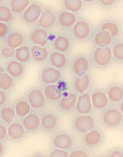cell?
Wrapping results in <instances>:
<instances>
[{
    "label": "cell",
    "mask_w": 123,
    "mask_h": 157,
    "mask_svg": "<svg viewBox=\"0 0 123 157\" xmlns=\"http://www.w3.org/2000/svg\"><path fill=\"white\" fill-rule=\"evenodd\" d=\"M6 141L0 140V157H4L6 154L7 151Z\"/></svg>",
    "instance_id": "bcb514c9"
},
{
    "label": "cell",
    "mask_w": 123,
    "mask_h": 157,
    "mask_svg": "<svg viewBox=\"0 0 123 157\" xmlns=\"http://www.w3.org/2000/svg\"><path fill=\"white\" fill-rule=\"evenodd\" d=\"M98 30L109 32L114 41L121 39L123 34V25L121 21L115 17H108L103 20L98 24Z\"/></svg>",
    "instance_id": "30bf717a"
},
{
    "label": "cell",
    "mask_w": 123,
    "mask_h": 157,
    "mask_svg": "<svg viewBox=\"0 0 123 157\" xmlns=\"http://www.w3.org/2000/svg\"><path fill=\"white\" fill-rule=\"evenodd\" d=\"M77 14L66 10H62L57 14V22L63 28L71 29L77 21Z\"/></svg>",
    "instance_id": "484cf974"
},
{
    "label": "cell",
    "mask_w": 123,
    "mask_h": 157,
    "mask_svg": "<svg viewBox=\"0 0 123 157\" xmlns=\"http://www.w3.org/2000/svg\"><path fill=\"white\" fill-rule=\"evenodd\" d=\"M43 92L48 102L57 103L64 95V90L57 84L44 85Z\"/></svg>",
    "instance_id": "4316f807"
},
{
    "label": "cell",
    "mask_w": 123,
    "mask_h": 157,
    "mask_svg": "<svg viewBox=\"0 0 123 157\" xmlns=\"http://www.w3.org/2000/svg\"><path fill=\"white\" fill-rule=\"evenodd\" d=\"M85 6H92L97 5V0H83Z\"/></svg>",
    "instance_id": "7dc6e473"
},
{
    "label": "cell",
    "mask_w": 123,
    "mask_h": 157,
    "mask_svg": "<svg viewBox=\"0 0 123 157\" xmlns=\"http://www.w3.org/2000/svg\"><path fill=\"white\" fill-rule=\"evenodd\" d=\"M57 22V14L50 9L43 10V12L37 22L38 27L44 29H50Z\"/></svg>",
    "instance_id": "cb8c5ba5"
},
{
    "label": "cell",
    "mask_w": 123,
    "mask_h": 157,
    "mask_svg": "<svg viewBox=\"0 0 123 157\" xmlns=\"http://www.w3.org/2000/svg\"><path fill=\"white\" fill-rule=\"evenodd\" d=\"M15 51L6 46L2 47L1 49V57L6 59L10 60L14 59Z\"/></svg>",
    "instance_id": "b9f144b4"
},
{
    "label": "cell",
    "mask_w": 123,
    "mask_h": 157,
    "mask_svg": "<svg viewBox=\"0 0 123 157\" xmlns=\"http://www.w3.org/2000/svg\"><path fill=\"white\" fill-rule=\"evenodd\" d=\"M8 137L7 126L3 123H0V140L7 141Z\"/></svg>",
    "instance_id": "ee69618b"
},
{
    "label": "cell",
    "mask_w": 123,
    "mask_h": 157,
    "mask_svg": "<svg viewBox=\"0 0 123 157\" xmlns=\"http://www.w3.org/2000/svg\"><path fill=\"white\" fill-rule=\"evenodd\" d=\"M95 31L93 25L90 21L86 18H79L71 29V36L79 41H92Z\"/></svg>",
    "instance_id": "5b68a950"
},
{
    "label": "cell",
    "mask_w": 123,
    "mask_h": 157,
    "mask_svg": "<svg viewBox=\"0 0 123 157\" xmlns=\"http://www.w3.org/2000/svg\"><path fill=\"white\" fill-rule=\"evenodd\" d=\"M62 76V71L49 64L42 68L39 73L40 81L43 85L57 84Z\"/></svg>",
    "instance_id": "4fadbf2b"
},
{
    "label": "cell",
    "mask_w": 123,
    "mask_h": 157,
    "mask_svg": "<svg viewBox=\"0 0 123 157\" xmlns=\"http://www.w3.org/2000/svg\"><path fill=\"white\" fill-rule=\"evenodd\" d=\"M118 107L119 110H120L121 113H122V114L123 115V100L120 103Z\"/></svg>",
    "instance_id": "681fc988"
},
{
    "label": "cell",
    "mask_w": 123,
    "mask_h": 157,
    "mask_svg": "<svg viewBox=\"0 0 123 157\" xmlns=\"http://www.w3.org/2000/svg\"><path fill=\"white\" fill-rule=\"evenodd\" d=\"M50 143L52 148L69 151L75 147V140L73 134L65 130H58L52 134Z\"/></svg>",
    "instance_id": "52a82bcc"
},
{
    "label": "cell",
    "mask_w": 123,
    "mask_h": 157,
    "mask_svg": "<svg viewBox=\"0 0 123 157\" xmlns=\"http://www.w3.org/2000/svg\"><path fill=\"white\" fill-rule=\"evenodd\" d=\"M7 140L13 142H18L24 140L28 135L20 119L16 118L7 126Z\"/></svg>",
    "instance_id": "9a60e30c"
},
{
    "label": "cell",
    "mask_w": 123,
    "mask_h": 157,
    "mask_svg": "<svg viewBox=\"0 0 123 157\" xmlns=\"http://www.w3.org/2000/svg\"><path fill=\"white\" fill-rule=\"evenodd\" d=\"M102 156L106 157H123V148L118 146L110 147L103 153Z\"/></svg>",
    "instance_id": "f35d334b"
},
{
    "label": "cell",
    "mask_w": 123,
    "mask_h": 157,
    "mask_svg": "<svg viewBox=\"0 0 123 157\" xmlns=\"http://www.w3.org/2000/svg\"><path fill=\"white\" fill-rule=\"evenodd\" d=\"M52 46L54 50L69 55L72 47L71 38L66 34H58L53 39Z\"/></svg>",
    "instance_id": "44dd1931"
},
{
    "label": "cell",
    "mask_w": 123,
    "mask_h": 157,
    "mask_svg": "<svg viewBox=\"0 0 123 157\" xmlns=\"http://www.w3.org/2000/svg\"><path fill=\"white\" fill-rule=\"evenodd\" d=\"M78 95L71 91L66 95H64L62 98L57 103V108L60 112L65 114L74 112L75 105Z\"/></svg>",
    "instance_id": "e0dca14e"
},
{
    "label": "cell",
    "mask_w": 123,
    "mask_h": 157,
    "mask_svg": "<svg viewBox=\"0 0 123 157\" xmlns=\"http://www.w3.org/2000/svg\"><path fill=\"white\" fill-rule=\"evenodd\" d=\"M90 95L94 113H100L110 106L105 88L96 87L90 91Z\"/></svg>",
    "instance_id": "8fae6325"
},
{
    "label": "cell",
    "mask_w": 123,
    "mask_h": 157,
    "mask_svg": "<svg viewBox=\"0 0 123 157\" xmlns=\"http://www.w3.org/2000/svg\"><path fill=\"white\" fill-rule=\"evenodd\" d=\"M43 11V8L41 4L32 1L22 14V20L29 24L37 23Z\"/></svg>",
    "instance_id": "2e32d148"
},
{
    "label": "cell",
    "mask_w": 123,
    "mask_h": 157,
    "mask_svg": "<svg viewBox=\"0 0 123 157\" xmlns=\"http://www.w3.org/2000/svg\"><path fill=\"white\" fill-rule=\"evenodd\" d=\"M74 112L77 114H88L94 113L91 102L90 91L78 96Z\"/></svg>",
    "instance_id": "d6986e66"
},
{
    "label": "cell",
    "mask_w": 123,
    "mask_h": 157,
    "mask_svg": "<svg viewBox=\"0 0 123 157\" xmlns=\"http://www.w3.org/2000/svg\"><path fill=\"white\" fill-rule=\"evenodd\" d=\"M99 125L109 130H116L123 127V115L118 107L111 106L99 113Z\"/></svg>",
    "instance_id": "6da1fadb"
},
{
    "label": "cell",
    "mask_w": 123,
    "mask_h": 157,
    "mask_svg": "<svg viewBox=\"0 0 123 157\" xmlns=\"http://www.w3.org/2000/svg\"><path fill=\"white\" fill-rule=\"evenodd\" d=\"M93 67L99 69H105L113 63L111 47H93L90 53Z\"/></svg>",
    "instance_id": "8992f818"
},
{
    "label": "cell",
    "mask_w": 123,
    "mask_h": 157,
    "mask_svg": "<svg viewBox=\"0 0 123 157\" xmlns=\"http://www.w3.org/2000/svg\"><path fill=\"white\" fill-rule=\"evenodd\" d=\"M119 0H97V5L104 10H110L118 6Z\"/></svg>",
    "instance_id": "74e56055"
},
{
    "label": "cell",
    "mask_w": 123,
    "mask_h": 157,
    "mask_svg": "<svg viewBox=\"0 0 123 157\" xmlns=\"http://www.w3.org/2000/svg\"></svg>",
    "instance_id": "f907efd6"
},
{
    "label": "cell",
    "mask_w": 123,
    "mask_h": 157,
    "mask_svg": "<svg viewBox=\"0 0 123 157\" xmlns=\"http://www.w3.org/2000/svg\"><path fill=\"white\" fill-rule=\"evenodd\" d=\"M113 63L123 64V39L114 42L111 46Z\"/></svg>",
    "instance_id": "d6a6232c"
},
{
    "label": "cell",
    "mask_w": 123,
    "mask_h": 157,
    "mask_svg": "<svg viewBox=\"0 0 123 157\" xmlns=\"http://www.w3.org/2000/svg\"><path fill=\"white\" fill-rule=\"evenodd\" d=\"M0 108V123L8 126L17 118L14 106L7 104Z\"/></svg>",
    "instance_id": "4dcf8cb0"
},
{
    "label": "cell",
    "mask_w": 123,
    "mask_h": 157,
    "mask_svg": "<svg viewBox=\"0 0 123 157\" xmlns=\"http://www.w3.org/2000/svg\"><path fill=\"white\" fill-rule=\"evenodd\" d=\"M15 80L6 72H0V90L9 92L14 86Z\"/></svg>",
    "instance_id": "d590c367"
},
{
    "label": "cell",
    "mask_w": 123,
    "mask_h": 157,
    "mask_svg": "<svg viewBox=\"0 0 123 157\" xmlns=\"http://www.w3.org/2000/svg\"><path fill=\"white\" fill-rule=\"evenodd\" d=\"M62 5L63 10L77 14L85 6L83 0H62Z\"/></svg>",
    "instance_id": "836d02e7"
},
{
    "label": "cell",
    "mask_w": 123,
    "mask_h": 157,
    "mask_svg": "<svg viewBox=\"0 0 123 157\" xmlns=\"http://www.w3.org/2000/svg\"><path fill=\"white\" fill-rule=\"evenodd\" d=\"M31 157H48L47 154H46L45 153H34L33 154L31 155Z\"/></svg>",
    "instance_id": "c3c4849f"
},
{
    "label": "cell",
    "mask_w": 123,
    "mask_h": 157,
    "mask_svg": "<svg viewBox=\"0 0 123 157\" xmlns=\"http://www.w3.org/2000/svg\"><path fill=\"white\" fill-rule=\"evenodd\" d=\"M8 92L0 90V107L8 104Z\"/></svg>",
    "instance_id": "f6af8a7d"
},
{
    "label": "cell",
    "mask_w": 123,
    "mask_h": 157,
    "mask_svg": "<svg viewBox=\"0 0 123 157\" xmlns=\"http://www.w3.org/2000/svg\"><path fill=\"white\" fill-rule=\"evenodd\" d=\"M105 91L110 105L118 107L123 100V84L121 82H111L105 87Z\"/></svg>",
    "instance_id": "5bb4252c"
},
{
    "label": "cell",
    "mask_w": 123,
    "mask_h": 157,
    "mask_svg": "<svg viewBox=\"0 0 123 157\" xmlns=\"http://www.w3.org/2000/svg\"><path fill=\"white\" fill-rule=\"evenodd\" d=\"M14 59L22 63L26 64L32 60L30 46L24 44L15 50Z\"/></svg>",
    "instance_id": "1f68e13d"
},
{
    "label": "cell",
    "mask_w": 123,
    "mask_h": 157,
    "mask_svg": "<svg viewBox=\"0 0 123 157\" xmlns=\"http://www.w3.org/2000/svg\"><path fill=\"white\" fill-rule=\"evenodd\" d=\"M92 42L94 47H105L111 46L114 41L109 32L96 29Z\"/></svg>",
    "instance_id": "d4e9b609"
},
{
    "label": "cell",
    "mask_w": 123,
    "mask_h": 157,
    "mask_svg": "<svg viewBox=\"0 0 123 157\" xmlns=\"http://www.w3.org/2000/svg\"><path fill=\"white\" fill-rule=\"evenodd\" d=\"M60 125V119L56 112L44 110L41 113V131L52 134L58 131Z\"/></svg>",
    "instance_id": "9c48e42d"
},
{
    "label": "cell",
    "mask_w": 123,
    "mask_h": 157,
    "mask_svg": "<svg viewBox=\"0 0 123 157\" xmlns=\"http://www.w3.org/2000/svg\"><path fill=\"white\" fill-rule=\"evenodd\" d=\"M71 125L74 132L80 136L100 125L98 118L92 113L75 114L71 119Z\"/></svg>",
    "instance_id": "3957f363"
},
{
    "label": "cell",
    "mask_w": 123,
    "mask_h": 157,
    "mask_svg": "<svg viewBox=\"0 0 123 157\" xmlns=\"http://www.w3.org/2000/svg\"><path fill=\"white\" fill-rule=\"evenodd\" d=\"M17 119H23L32 111V108L28 101L25 99H20L15 102L14 105Z\"/></svg>",
    "instance_id": "f546056e"
},
{
    "label": "cell",
    "mask_w": 123,
    "mask_h": 157,
    "mask_svg": "<svg viewBox=\"0 0 123 157\" xmlns=\"http://www.w3.org/2000/svg\"><path fill=\"white\" fill-rule=\"evenodd\" d=\"M30 40L33 45L47 47L49 44L48 30L39 27L35 28L30 34Z\"/></svg>",
    "instance_id": "7402d4cb"
},
{
    "label": "cell",
    "mask_w": 123,
    "mask_h": 157,
    "mask_svg": "<svg viewBox=\"0 0 123 157\" xmlns=\"http://www.w3.org/2000/svg\"><path fill=\"white\" fill-rule=\"evenodd\" d=\"M49 157H69V151L65 150L52 148L48 152Z\"/></svg>",
    "instance_id": "60d3db41"
},
{
    "label": "cell",
    "mask_w": 123,
    "mask_h": 157,
    "mask_svg": "<svg viewBox=\"0 0 123 157\" xmlns=\"http://www.w3.org/2000/svg\"><path fill=\"white\" fill-rule=\"evenodd\" d=\"M26 98L31 105L33 111L40 113L44 111L48 101L44 95L42 87L31 88L27 92Z\"/></svg>",
    "instance_id": "ba28073f"
},
{
    "label": "cell",
    "mask_w": 123,
    "mask_h": 157,
    "mask_svg": "<svg viewBox=\"0 0 123 157\" xmlns=\"http://www.w3.org/2000/svg\"><path fill=\"white\" fill-rule=\"evenodd\" d=\"M14 14L11 11L9 5L2 4L0 5V22L9 23L12 21Z\"/></svg>",
    "instance_id": "8d00e7d4"
},
{
    "label": "cell",
    "mask_w": 123,
    "mask_h": 157,
    "mask_svg": "<svg viewBox=\"0 0 123 157\" xmlns=\"http://www.w3.org/2000/svg\"><path fill=\"white\" fill-rule=\"evenodd\" d=\"M22 124L28 134H34L41 131V113L32 110L21 119Z\"/></svg>",
    "instance_id": "ac0fdd59"
},
{
    "label": "cell",
    "mask_w": 123,
    "mask_h": 157,
    "mask_svg": "<svg viewBox=\"0 0 123 157\" xmlns=\"http://www.w3.org/2000/svg\"><path fill=\"white\" fill-rule=\"evenodd\" d=\"M91 152L86 150L83 147H74L69 151V157H85L92 156Z\"/></svg>",
    "instance_id": "ab89813d"
},
{
    "label": "cell",
    "mask_w": 123,
    "mask_h": 157,
    "mask_svg": "<svg viewBox=\"0 0 123 157\" xmlns=\"http://www.w3.org/2000/svg\"><path fill=\"white\" fill-rule=\"evenodd\" d=\"M10 32L9 23L0 22V38L1 40H5Z\"/></svg>",
    "instance_id": "7bdbcfd3"
},
{
    "label": "cell",
    "mask_w": 123,
    "mask_h": 157,
    "mask_svg": "<svg viewBox=\"0 0 123 157\" xmlns=\"http://www.w3.org/2000/svg\"><path fill=\"white\" fill-rule=\"evenodd\" d=\"M69 66L73 77H81L91 72L93 65L91 55L88 53L76 55L71 59Z\"/></svg>",
    "instance_id": "277c9868"
},
{
    "label": "cell",
    "mask_w": 123,
    "mask_h": 157,
    "mask_svg": "<svg viewBox=\"0 0 123 157\" xmlns=\"http://www.w3.org/2000/svg\"><path fill=\"white\" fill-rule=\"evenodd\" d=\"M81 147L92 152L100 148L105 140V132L102 127L98 125L80 136Z\"/></svg>",
    "instance_id": "7a4b0ae2"
},
{
    "label": "cell",
    "mask_w": 123,
    "mask_h": 157,
    "mask_svg": "<svg viewBox=\"0 0 123 157\" xmlns=\"http://www.w3.org/2000/svg\"><path fill=\"white\" fill-rule=\"evenodd\" d=\"M48 64L61 71L65 70L69 65V55L53 50L50 52Z\"/></svg>",
    "instance_id": "ffe728a7"
},
{
    "label": "cell",
    "mask_w": 123,
    "mask_h": 157,
    "mask_svg": "<svg viewBox=\"0 0 123 157\" xmlns=\"http://www.w3.org/2000/svg\"><path fill=\"white\" fill-rule=\"evenodd\" d=\"M32 60L37 63H43L48 61L50 52L47 47L32 44L30 46Z\"/></svg>",
    "instance_id": "83f0119b"
},
{
    "label": "cell",
    "mask_w": 123,
    "mask_h": 157,
    "mask_svg": "<svg viewBox=\"0 0 123 157\" xmlns=\"http://www.w3.org/2000/svg\"><path fill=\"white\" fill-rule=\"evenodd\" d=\"M25 42V38L23 33L17 31L10 32L5 40L6 46L14 51L24 45Z\"/></svg>",
    "instance_id": "f1b7e54d"
},
{
    "label": "cell",
    "mask_w": 123,
    "mask_h": 157,
    "mask_svg": "<svg viewBox=\"0 0 123 157\" xmlns=\"http://www.w3.org/2000/svg\"><path fill=\"white\" fill-rule=\"evenodd\" d=\"M5 67L6 72L15 80L23 77L26 71L25 64L22 63L15 59L8 60Z\"/></svg>",
    "instance_id": "603a6c76"
},
{
    "label": "cell",
    "mask_w": 123,
    "mask_h": 157,
    "mask_svg": "<svg viewBox=\"0 0 123 157\" xmlns=\"http://www.w3.org/2000/svg\"><path fill=\"white\" fill-rule=\"evenodd\" d=\"M31 2L30 0H10L9 5L14 14H22Z\"/></svg>",
    "instance_id": "e575fe53"
},
{
    "label": "cell",
    "mask_w": 123,
    "mask_h": 157,
    "mask_svg": "<svg viewBox=\"0 0 123 157\" xmlns=\"http://www.w3.org/2000/svg\"><path fill=\"white\" fill-rule=\"evenodd\" d=\"M93 82V75L92 72L81 77H73L71 90L78 95L89 92L92 90Z\"/></svg>",
    "instance_id": "7c38bea8"
}]
</instances>
